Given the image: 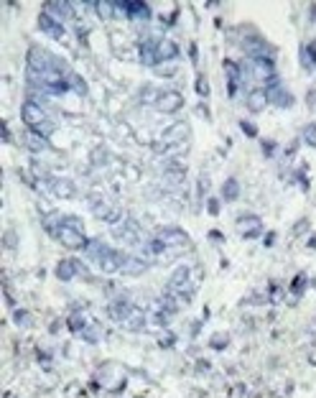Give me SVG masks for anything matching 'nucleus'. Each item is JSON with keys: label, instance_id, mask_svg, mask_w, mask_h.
<instances>
[{"label": "nucleus", "instance_id": "obj_35", "mask_svg": "<svg viewBox=\"0 0 316 398\" xmlns=\"http://www.w3.org/2000/svg\"><path fill=\"white\" fill-rule=\"evenodd\" d=\"M3 243H6V248H16V245H18L16 232H13V230H8V232H6V240H3Z\"/></svg>", "mask_w": 316, "mask_h": 398}, {"label": "nucleus", "instance_id": "obj_20", "mask_svg": "<svg viewBox=\"0 0 316 398\" xmlns=\"http://www.w3.org/2000/svg\"><path fill=\"white\" fill-rule=\"evenodd\" d=\"M140 61H143L145 67H155V64H158V49H155L150 41H145V44L140 46Z\"/></svg>", "mask_w": 316, "mask_h": 398}, {"label": "nucleus", "instance_id": "obj_29", "mask_svg": "<svg viewBox=\"0 0 316 398\" xmlns=\"http://www.w3.org/2000/svg\"><path fill=\"white\" fill-rule=\"evenodd\" d=\"M214 350H222V347H227L229 345V335H222V332H217L214 337H212V342H209Z\"/></svg>", "mask_w": 316, "mask_h": 398}, {"label": "nucleus", "instance_id": "obj_8", "mask_svg": "<svg viewBox=\"0 0 316 398\" xmlns=\"http://www.w3.org/2000/svg\"><path fill=\"white\" fill-rule=\"evenodd\" d=\"M260 230H263V222H260V217H255V215H240V220H237V232L245 235L248 240L258 237Z\"/></svg>", "mask_w": 316, "mask_h": 398}, {"label": "nucleus", "instance_id": "obj_16", "mask_svg": "<svg viewBox=\"0 0 316 398\" xmlns=\"http://www.w3.org/2000/svg\"><path fill=\"white\" fill-rule=\"evenodd\" d=\"M120 327H123V329H128V332H140V329L145 327V314H143V309H138V306H135V309L130 311L128 319H125V322H120Z\"/></svg>", "mask_w": 316, "mask_h": 398}, {"label": "nucleus", "instance_id": "obj_6", "mask_svg": "<svg viewBox=\"0 0 316 398\" xmlns=\"http://www.w3.org/2000/svg\"><path fill=\"white\" fill-rule=\"evenodd\" d=\"M21 115H23V120L36 130V128H41L44 123H46V112H44V107L41 105H36V102H26L23 107H21Z\"/></svg>", "mask_w": 316, "mask_h": 398}, {"label": "nucleus", "instance_id": "obj_11", "mask_svg": "<svg viewBox=\"0 0 316 398\" xmlns=\"http://www.w3.org/2000/svg\"><path fill=\"white\" fill-rule=\"evenodd\" d=\"M133 309H135V306H133L125 296H120V299H115V301L110 304V316H112L115 322H125Z\"/></svg>", "mask_w": 316, "mask_h": 398}, {"label": "nucleus", "instance_id": "obj_19", "mask_svg": "<svg viewBox=\"0 0 316 398\" xmlns=\"http://www.w3.org/2000/svg\"><path fill=\"white\" fill-rule=\"evenodd\" d=\"M23 143H26V148H31V151H36V153H41V151H46V148H49L46 138H44V136H38L36 130L23 133Z\"/></svg>", "mask_w": 316, "mask_h": 398}, {"label": "nucleus", "instance_id": "obj_38", "mask_svg": "<svg viewBox=\"0 0 316 398\" xmlns=\"http://www.w3.org/2000/svg\"><path fill=\"white\" fill-rule=\"evenodd\" d=\"M209 237H212V240H222V235H219L217 230H212V232H209Z\"/></svg>", "mask_w": 316, "mask_h": 398}, {"label": "nucleus", "instance_id": "obj_9", "mask_svg": "<svg viewBox=\"0 0 316 398\" xmlns=\"http://www.w3.org/2000/svg\"><path fill=\"white\" fill-rule=\"evenodd\" d=\"M268 102H273V105H278V107H291L293 105V97H291V92L283 87V85H278V82H273L268 90Z\"/></svg>", "mask_w": 316, "mask_h": 398}, {"label": "nucleus", "instance_id": "obj_30", "mask_svg": "<svg viewBox=\"0 0 316 398\" xmlns=\"http://www.w3.org/2000/svg\"><path fill=\"white\" fill-rule=\"evenodd\" d=\"M303 286H306V276L298 273V276H296V281H293V286H291L293 296H301V294H303Z\"/></svg>", "mask_w": 316, "mask_h": 398}, {"label": "nucleus", "instance_id": "obj_17", "mask_svg": "<svg viewBox=\"0 0 316 398\" xmlns=\"http://www.w3.org/2000/svg\"><path fill=\"white\" fill-rule=\"evenodd\" d=\"M155 49H158V61H171V59H176V56H179V46H176L174 41H169V38L158 41V44H155Z\"/></svg>", "mask_w": 316, "mask_h": 398}, {"label": "nucleus", "instance_id": "obj_22", "mask_svg": "<svg viewBox=\"0 0 316 398\" xmlns=\"http://www.w3.org/2000/svg\"><path fill=\"white\" fill-rule=\"evenodd\" d=\"M51 189H54L56 196H66V199L74 196V184H71L69 179H56V181L51 184Z\"/></svg>", "mask_w": 316, "mask_h": 398}, {"label": "nucleus", "instance_id": "obj_33", "mask_svg": "<svg viewBox=\"0 0 316 398\" xmlns=\"http://www.w3.org/2000/svg\"><path fill=\"white\" fill-rule=\"evenodd\" d=\"M174 342H176V337H174L171 332H164L161 337H158V345H161V347H171Z\"/></svg>", "mask_w": 316, "mask_h": 398}, {"label": "nucleus", "instance_id": "obj_3", "mask_svg": "<svg viewBox=\"0 0 316 398\" xmlns=\"http://www.w3.org/2000/svg\"><path fill=\"white\" fill-rule=\"evenodd\" d=\"M31 79L36 85H41V90H49L54 95H64L69 92V72L61 74V69H49V72H31Z\"/></svg>", "mask_w": 316, "mask_h": 398}, {"label": "nucleus", "instance_id": "obj_4", "mask_svg": "<svg viewBox=\"0 0 316 398\" xmlns=\"http://www.w3.org/2000/svg\"><path fill=\"white\" fill-rule=\"evenodd\" d=\"M155 237L166 245V250H169L171 255H176V253H181L184 248H189V235H186L184 230H179V227H164Z\"/></svg>", "mask_w": 316, "mask_h": 398}, {"label": "nucleus", "instance_id": "obj_39", "mask_svg": "<svg viewBox=\"0 0 316 398\" xmlns=\"http://www.w3.org/2000/svg\"><path fill=\"white\" fill-rule=\"evenodd\" d=\"M313 327H316V322H313Z\"/></svg>", "mask_w": 316, "mask_h": 398}, {"label": "nucleus", "instance_id": "obj_37", "mask_svg": "<svg viewBox=\"0 0 316 398\" xmlns=\"http://www.w3.org/2000/svg\"><path fill=\"white\" fill-rule=\"evenodd\" d=\"M207 207H209V212H212V215H217V212H219V202H217V199H209Z\"/></svg>", "mask_w": 316, "mask_h": 398}, {"label": "nucleus", "instance_id": "obj_5", "mask_svg": "<svg viewBox=\"0 0 316 398\" xmlns=\"http://www.w3.org/2000/svg\"><path fill=\"white\" fill-rule=\"evenodd\" d=\"M28 67H31V72H49V69H54V59H51V54L46 49L31 46V51H28Z\"/></svg>", "mask_w": 316, "mask_h": 398}, {"label": "nucleus", "instance_id": "obj_12", "mask_svg": "<svg viewBox=\"0 0 316 398\" xmlns=\"http://www.w3.org/2000/svg\"><path fill=\"white\" fill-rule=\"evenodd\" d=\"M38 26H41V31L49 33L51 38H61V36H64V26H61V21L51 18L49 13H41V16H38Z\"/></svg>", "mask_w": 316, "mask_h": 398}, {"label": "nucleus", "instance_id": "obj_23", "mask_svg": "<svg viewBox=\"0 0 316 398\" xmlns=\"http://www.w3.org/2000/svg\"><path fill=\"white\" fill-rule=\"evenodd\" d=\"M56 276L61 278V281H71V278L76 276V268H74V260H61L56 266Z\"/></svg>", "mask_w": 316, "mask_h": 398}, {"label": "nucleus", "instance_id": "obj_2", "mask_svg": "<svg viewBox=\"0 0 316 398\" xmlns=\"http://www.w3.org/2000/svg\"><path fill=\"white\" fill-rule=\"evenodd\" d=\"M87 253H90V258H95V263L105 273H115V271H120V266H123V253L112 250L102 240H90L87 243Z\"/></svg>", "mask_w": 316, "mask_h": 398}, {"label": "nucleus", "instance_id": "obj_18", "mask_svg": "<svg viewBox=\"0 0 316 398\" xmlns=\"http://www.w3.org/2000/svg\"><path fill=\"white\" fill-rule=\"evenodd\" d=\"M265 105H268V92L265 90H253L248 95V110L250 112H263Z\"/></svg>", "mask_w": 316, "mask_h": 398}, {"label": "nucleus", "instance_id": "obj_34", "mask_svg": "<svg viewBox=\"0 0 316 398\" xmlns=\"http://www.w3.org/2000/svg\"><path fill=\"white\" fill-rule=\"evenodd\" d=\"M16 324H18V327H21V324H23V327H28V324H31V319H28V311H21V309L16 311Z\"/></svg>", "mask_w": 316, "mask_h": 398}, {"label": "nucleus", "instance_id": "obj_13", "mask_svg": "<svg viewBox=\"0 0 316 398\" xmlns=\"http://www.w3.org/2000/svg\"><path fill=\"white\" fill-rule=\"evenodd\" d=\"M253 72H255L258 79H273V77H275L273 61L265 59V56H253Z\"/></svg>", "mask_w": 316, "mask_h": 398}, {"label": "nucleus", "instance_id": "obj_26", "mask_svg": "<svg viewBox=\"0 0 316 398\" xmlns=\"http://www.w3.org/2000/svg\"><path fill=\"white\" fill-rule=\"evenodd\" d=\"M301 64H303L306 69H311V67L316 64V44H313V46H303V49H301Z\"/></svg>", "mask_w": 316, "mask_h": 398}, {"label": "nucleus", "instance_id": "obj_31", "mask_svg": "<svg viewBox=\"0 0 316 398\" xmlns=\"http://www.w3.org/2000/svg\"><path fill=\"white\" fill-rule=\"evenodd\" d=\"M303 138H306V143L316 146V123H308V125L303 128Z\"/></svg>", "mask_w": 316, "mask_h": 398}, {"label": "nucleus", "instance_id": "obj_10", "mask_svg": "<svg viewBox=\"0 0 316 398\" xmlns=\"http://www.w3.org/2000/svg\"><path fill=\"white\" fill-rule=\"evenodd\" d=\"M115 8L117 11H123L125 16H130V18H150V8L145 6V3H133V0H123V3H115Z\"/></svg>", "mask_w": 316, "mask_h": 398}, {"label": "nucleus", "instance_id": "obj_32", "mask_svg": "<svg viewBox=\"0 0 316 398\" xmlns=\"http://www.w3.org/2000/svg\"><path fill=\"white\" fill-rule=\"evenodd\" d=\"M196 92H199L202 97L209 95V82H207V77H204V74H199V79H196Z\"/></svg>", "mask_w": 316, "mask_h": 398}, {"label": "nucleus", "instance_id": "obj_14", "mask_svg": "<svg viewBox=\"0 0 316 398\" xmlns=\"http://www.w3.org/2000/svg\"><path fill=\"white\" fill-rule=\"evenodd\" d=\"M186 136H189V125H186V123H174V125L166 128V133H164V146H174V143L184 141Z\"/></svg>", "mask_w": 316, "mask_h": 398}, {"label": "nucleus", "instance_id": "obj_1", "mask_svg": "<svg viewBox=\"0 0 316 398\" xmlns=\"http://www.w3.org/2000/svg\"><path fill=\"white\" fill-rule=\"evenodd\" d=\"M56 240H59L64 248H69V250H82V248H87V243H90L87 237H85V225H82V220H79V217H71V215H66L64 222L59 225Z\"/></svg>", "mask_w": 316, "mask_h": 398}, {"label": "nucleus", "instance_id": "obj_15", "mask_svg": "<svg viewBox=\"0 0 316 398\" xmlns=\"http://www.w3.org/2000/svg\"><path fill=\"white\" fill-rule=\"evenodd\" d=\"M145 268H148V266H145L143 258H138V255H123V266H120V271H123L125 276H140Z\"/></svg>", "mask_w": 316, "mask_h": 398}, {"label": "nucleus", "instance_id": "obj_25", "mask_svg": "<svg viewBox=\"0 0 316 398\" xmlns=\"http://www.w3.org/2000/svg\"><path fill=\"white\" fill-rule=\"evenodd\" d=\"M87 324H90V319H87L85 314H71V316H69V329H71V332H85Z\"/></svg>", "mask_w": 316, "mask_h": 398}, {"label": "nucleus", "instance_id": "obj_7", "mask_svg": "<svg viewBox=\"0 0 316 398\" xmlns=\"http://www.w3.org/2000/svg\"><path fill=\"white\" fill-rule=\"evenodd\" d=\"M155 107L161 112H176L184 107V95L176 92V90H169V92H161V97L155 100Z\"/></svg>", "mask_w": 316, "mask_h": 398}, {"label": "nucleus", "instance_id": "obj_21", "mask_svg": "<svg viewBox=\"0 0 316 398\" xmlns=\"http://www.w3.org/2000/svg\"><path fill=\"white\" fill-rule=\"evenodd\" d=\"M222 196L227 199V202H234L237 196H240V184H237V179H224V184H222Z\"/></svg>", "mask_w": 316, "mask_h": 398}, {"label": "nucleus", "instance_id": "obj_24", "mask_svg": "<svg viewBox=\"0 0 316 398\" xmlns=\"http://www.w3.org/2000/svg\"><path fill=\"white\" fill-rule=\"evenodd\" d=\"M51 11H56V16L59 18H66V16H71L69 11H71V3H59V0H51V3H46V13H51ZM54 18V16H51Z\"/></svg>", "mask_w": 316, "mask_h": 398}, {"label": "nucleus", "instance_id": "obj_36", "mask_svg": "<svg viewBox=\"0 0 316 398\" xmlns=\"http://www.w3.org/2000/svg\"><path fill=\"white\" fill-rule=\"evenodd\" d=\"M240 128H243L248 136H258V128H255L253 123H245V120H243V123H240Z\"/></svg>", "mask_w": 316, "mask_h": 398}, {"label": "nucleus", "instance_id": "obj_27", "mask_svg": "<svg viewBox=\"0 0 316 398\" xmlns=\"http://www.w3.org/2000/svg\"><path fill=\"white\" fill-rule=\"evenodd\" d=\"M164 176H166L169 184H181V181H184V169H179V166H169V169L164 171Z\"/></svg>", "mask_w": 316, "mask_h": 398}, {"label": "nucleus", "instance_id": "obj_28", "mask_svg": "<svg viewBox=\"0 0 316 398\" xmlns=\"http://www.w3.org/2000/svg\"><path fill=\"white\" fill-rule=\"evenodd\" d=\"M95 8H97V16H100V18H110L115 3H110V0H100V3H95Z\"/></svg>", "mask_w": 316, "mask_h": 398}]
</instances>
